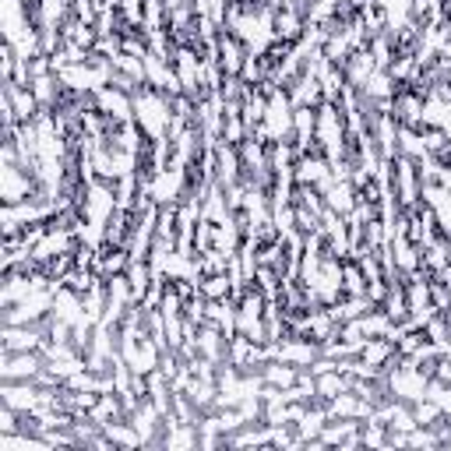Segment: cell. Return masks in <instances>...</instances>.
Segmentation results:
<instances>
[{"label":"cell","mask_w":451,"mask_h":451,"mask_svg":"<svg viewBox=\"0 0 451 451\" xmlns=\"http://www.w3.org/2000/svg\"><path fill=\"white\" fill-rule=\"evenodd\" d=\"M4 346H7V353L32 349V346H35V335H32V332H14V325H7V332H4Z\"/></svg>","instance_id":"cell-2"},{"label":"cell","mask_w":451,"mask_h":451,"mask_svg":"<svg viewBox=\"0 0 451 451\" xmlns=\"http://www.w3.org/2000/svg\"><path fill=\"white\" fill-rule=\"evenodd\" d=\"M39 363H35V356H14V353H7V367H4V378L7 381H14V378H25V374H32Z\"/></svg>","instance_id":"cell-1"}]
</instances>
